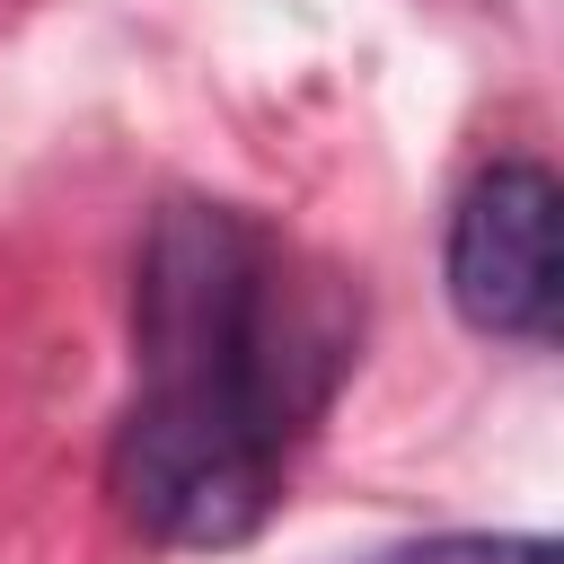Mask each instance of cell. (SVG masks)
<instances>
[{
    "label": "cell",
    "instance_id": "obj_1",
    "mask_svg": "<svg viewBox=\"0 0 564 564\" xmlns=\"http://www.w3.org/2000/svg\"><path fill=\"white\" fill-rule=\"evenodd\" d=\"M273 485L282 441H264L256 414L220 388H141L106 441V494L150 546H247L273 511Z\"/></svg>",
    "mask_w": 564,
    "mask_h": 564
},
{
    "label": "cell",
    "instance_id": "obj_2",
    "mask_svg": "<svg viewBox=\"0 0 564 564\" xmlns=\"http://www.w3.org/2000/svg\"><path fill=\"white\" fill-rule=\"evenodd\" d=\"M264 264H273V238L247 229L229 203H167L141 238V264H132L141 388H220V397H238Z\"/></svg>",
    "mask_w": 564,
    "mask_h": 564
},
{
    "label": "cell",
    "instance_id": "obj_3",
    "mask_svg": "<svg viewBox=\"0 0 564 564\" xmlns=\"http://www.w3.org/2000/svg\"><path fill=\"white\" fill-rule=\"evenodd\" d=\"M555 176L538 159H494L467 176L458 212H449V247H441V282L449 308L476 335H546L555 300H564V256H555Z\"/></svg>",
    "mask_w": 564,
    "mask_h": 564
},
{
    "label": "cell",
    "instance_id": "obj_4",
    "mask_svg": "<svg viewBox=\"0 0 564 564\" xmlns=\"http://www.w3.org/2000/svg\"><path fill=\"white\" fill-rule=\"evenodd\" d=\"M370 564H555V538H538V529H441V538L388 546Z\"/></svg>",
    "mask_w": 564,
    "mask_h": 564
}]
</instances>
